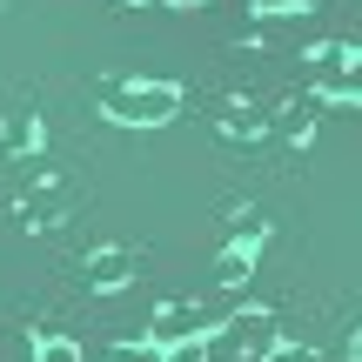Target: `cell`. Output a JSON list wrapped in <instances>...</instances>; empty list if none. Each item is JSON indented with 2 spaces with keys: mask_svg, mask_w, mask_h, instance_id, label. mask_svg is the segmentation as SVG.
<instances>
[{
  "mask_svg": "<svg viewBox=\"0 0 362 362\" xmlns=\"http://www.w3.org/2000/svg\"><path fill=\"white\" fill-rule=\"evenodd\" d=\"M107 115L121 128H161V121L181 115V88L175 81H128V88L107 94Z\"/></svg>",
  "mask_w": 362,
  "mask_h": 362,
  "instance_id": "6da1fadb",
  "label": "cell"
},
{
  "mask_svg": "<svg viewBox=\"0 0 362 362\" xmlns=\"http://www.w3.org/2000/svg\"><path fill=\"white\" fill-rule=\"evenodd\" d=\"M215 315H221V309H202V302H161L148 336H155V349H175V342H202Z\"/></svg>",
  "mask_w": 362,
  "mask_h": 362,
  "instance_id": "7a4b0ae2",
  "label": "cell"
},
{
  "mask_svg": "<svg viewBox=\"0 0 362 362\" xmlns=\"http://www.w3.org/2000/svg\"><path fill=\"white\" fill-rule=\"evenodd\" d=\"M309 81L322 94H356V61H349V47L342 40H322V47L309 54Z\"/></svg>",
  "mask_w": 362,
  "mask_h": 362,
  "instance_id": "3957f363",
  "label": "cell"
},
{
  "mask_svg": "<svg viewBox=\"0 0 362 362\" xmlns=\"http://www.w3.org/2000/svg\"><path fill=\"white\" fill-rule=\"evenodd\" d=\"M128 275H134V255H128V248H101V255L88 262V288H101V296H107V288H121Z\"/></svg>",
  "mask_w": 362,
  "mask_h": 362,
  "instance_id": "277c9868",
  "label": "cell"
},
{
  "mask_svg": "<svg viewBox=\"0 0 362 362\" xmlns=\"http://www.w3.org/2000/svg\"><path fill=\"white\" fill-rule=\"evenodd\" d=\"M0 148H7V155L40 148V121H34V115H7V121H0Z\"/></svg>",
  "mask_w": 362,
  "mask_h": 362,
  "instance_id": "5b68a950",
  "label": "cell"
},
{
  "mask_svg": "<svg viewBox=\"0 0 362 362\" xmlns=\"http://www.w3.org/2000/svg\"><path fill=\"white\" fill-rule=\"evenodd\" d=\"M235 329H242V342H248V356H269L275 349V322L262 309H248V315H235Z\"/></svg>",
  "mask_w": 362,
  "mask_h": 362,
  "instance_id": "8992f818",
  "label": "cell"
},
{
  "mask_svg": "<svg viewBox=\"0 0 362 362\" xmlns=\"http://www.w3.org/2000/svg\"><path fill=\"white\" fill-rule=\"evenodd\" d=\"M34 362H88V356H81V342H67V336H40Z\"/></svg>",
  "mask_w": 362,
  "mask_h": 362,
  "instance_id": "52a82bcc",
  "label": "cell"
},
{
  "mask_svg": "<svg viewBox=\"0 0 362 362\" xmlns=\"http://www.w3.org/2000/svg\"><path fill=\"white\" fill-rule=\"evenodd\" d=\"M107 362H161V349H155V342H115Z\"/></svg>",
  "mask_w": 362,
  "mask_h": 362,
  "instance_id": "ba28073f",
  "label": "cell"
},
{
  "mask_svg": "<svg viewBox=\"0 0 362 362\" xmlns=\"http://www.w3.org/2000/svg\"><path fill=\"white\" fill-rule=\"evenodd\" d=\"M161 362H208V342H175V349H161Z\"/></svg>",
  "mask_w": 362,
  "mask_h": 362,
  "instance_id": "9c48e42d",
  "label": "cell"
},
{
  "mask_svg": "<svg viewBox=\"0 0 362 362\" xmlns=\"http://www.w3.org/2000/svg\"><path fill=\"white\" fill-rule=\"evenodd\" d=\"M228 134H262V115H255V107H235V115H228Z\"/></svg>",
  "mask_w": 362,
  "mask_h": 362,
  "instance_id": "30bf717a",
  "label": "cell"
},
{
  "mask_svg": "<svg viewBox=\"0 0 362 362\" xmlns=\"http://www.w3.org/2000/svg\"><path fill=\"white\" fill-rule=\"evenodd\" d=\"M255 7H262V13H309L315 0H255Z\"/></svg>",
  "mask_w": 362,
  "mask_h": 362,
  "instance_id": "8fae6325",
  "label": "cell"
},
{
  "mask_svg": "<svg viewBox=\"0 0 362 362\" xmlns=\"http://www.w3.org/2000/svg\"><path fill=\"white\" fill-rule=\"evenodd\" d=\"M262 362H315V349H269Z\"/></svg>",
  "mask_w": 362,
  "mask_h": 362,
  "instance_id": "7c38bea8",
  "label": "cell"
},
{
  "mask_svg": "<svg viewBox=\"0 0 362 362\" xmlns=\"http://www.w3.org/2000/svg\"><path fill=\"white\" fill-rule=\"evenodd\" d=\"M349 362H362V329H356V342H349Z\"/></svg>",
  "mask_w": 362,
  "mask_h": 362,
  "instance_id": "4fadbf2b",
  "label": "cell"
},
{
  "mask_svg": "<svg viewBox=\"0 0 362 362\" xmlns=\"http://www.w3.org/2000/svg\"><path fill=\"white\" fill-rule=\"evenodd\" d=\"M356 94H362V54H356Z\"/></svg>",
  "mask_w": 362,
  "mask_h": 362,
  "instance_id": "5bb4252c",
  "label": "cell"
},
{
  "mask_svg": "<svg viewBox=\"0 0 362 362\" xmlns=\"http://www.w3.org/2000/svg\"><path fill=\"white\" fill-rule=\"evenodd\" d=\"M168 7H202V0H168Z\"/></svg>",
  "mask_w": 362,
  "mask_h": 362,
  "instance_id": "9a60e30c",
  "label": "cell"
},
{
  "mask_svg": "<svg viewBox=\"0 0 362 362\" xmlns=\"http://www.w3.org/2000/svg\"><path fill=\"white\" fill-rule=\"evenodd\" d=\"M121 7H134V0H121Z\"/></svg>",
  "mask_w": 362,
  "mask_h": 362,
  "instance_id": "2e32d148",
  "label": "cell"
},
{
  "mask_svg": "<svg viewBox=\"0 0 362 362\" xmlns=\"http://www.w3.org/2000/svg\"><path fill=\"white\" fill-rule=\"evenodd\" d=\"M356 101H362V94H356Z\"/></svg>",
  "mask_w": 362,
  "mask_h": 362,
  "instance_id": "e0dca14e",
  "label": "cell"
}]
</instances>
